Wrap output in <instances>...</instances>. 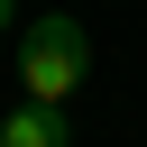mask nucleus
<instances>
[{
  "label": "nucleus",
  "mask_w": 147,
  "mask_h": 147,
  "mask_svg": "<svg viewBox=\"0 0 147 147\" xmlns=\"http://www.w3.org/2000/svg\"><path fill=\"white\" fill-rule=\"evenodd\" d=\"M74 129H64V110H46V101H18L9 119H0V147H64Z\"/></svg>",
  "instance_id": "2"
},
{
  "label": "nucleus",
  "mask_w": 147,
  "mask_h": 147,
  "mask_svg": "<svg viewBox=\"0 0 147 147\" xmlns=\"http://www.w3.org/2000/svg\"><path fill=\"white\" fill-rule=\"evenodd\" d=\"M9 28H18V0H0V37H9Z\"/></svg>",
  "instance_id": "3"
},
{
  "label": "nucleus",
  "mask_w": 147,
  "mask_h": 147,
  "mask_svg": "<svg viewBox=\"0 0 147 147\" xmlns=\"http://www.w3.org/2000/svg\"><path fill=\"white\" fill-rule=\"evenodd\" d=\"M83 74H92V37H83L74 9H46V18L18 28V101L64 110V101L83 92Z\"/></svg>",
  "instance_id": "1"
}]
</instances>
